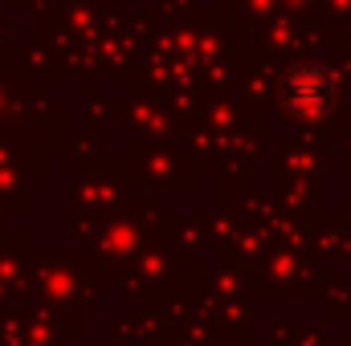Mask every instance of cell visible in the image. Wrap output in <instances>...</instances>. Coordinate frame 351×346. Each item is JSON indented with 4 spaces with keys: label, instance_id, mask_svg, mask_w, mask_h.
<instances>
[{
    "label": "cell",
    "instance_id": "cell-1",
    "mask_svg": "<svg viewBox=\"0 0 351 346\" xmlns=\"http://www.w3.org/2000/svg\"><path fill=\"white\" fill-rule=\"evenodd\" d=\"M286 98L298 114H319L327 102H331V78L323 66H298L290 74V86H286Z\"/></svg>",
    "mask_w": 351,
    "mask_h": 346
}]
</instances>
